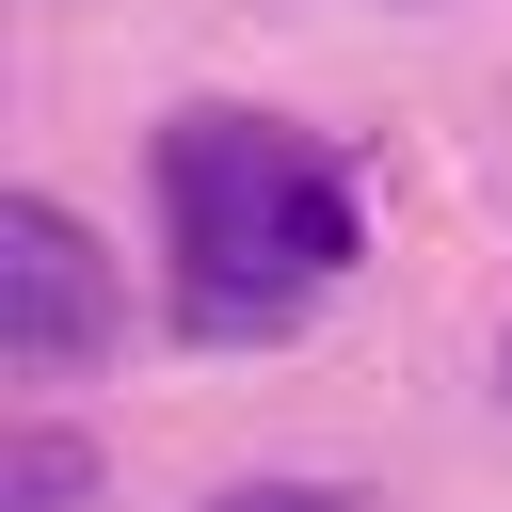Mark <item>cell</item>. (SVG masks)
Segmentation results:
<instances>
[{
	"mask_svg": "<svg viewBox=\"0 0 512 512\" xmlns=\"http://www.w3.org/2000/svg\"><path fill=\"white\" fill-rule=\"evenodd\" d=\"M160 224H176V320L192 336H288L352 272V176L272 112H176L160 128Z\"/></svg>",
	"mask_w": 512,
	"mask_h": 512,
	"instance_id": "cell-1",
	"label": "cell"
},
{
	"mask_svg": "<svg viewBox=\"0 0 512 512\" xmlns=\"http://www.w3.org/2000/svg\"><path fill=\"white\" fill-rule=\"evenodd\" d=\"M208 512H368V496H352V480H224Z\"/></svg>",
	"mask_w": 512,
	"mask_h": 512,
	"instance_id": "cell-4",
	"label": "cell"
},
{
	"mask_svg": "<svg viewBox=\"0 0 512 512\" xmlns=\"http://www.w3.org/2000/svg\"><path fill=\"white\" fill-rule=\"evenodd\" d=\"M80 496H96V448L80 432H16L0 448V512H80Z\"/></svg>",
	"mask_w": 512,
	"mask_h": 512,
	"instance_id": "cell-3",
	"label": "cell"
},
{
	"mask_svg": "<svg viewBox=\"0 0 512 512\" xmlns=\"http://www.w3.org/2000/svg\"><path fill=\"white\" fill-rule=\"evenodd\" d=\"M112 256L80 240V208H48V192H0V368L16 384H64V368H96L112 352Z\"/></svg>",
	"mask_w": 512,
	"mask_h": 512,
	"instance_id": "cell-2",
	"label": "cell"
}]
</instances>
